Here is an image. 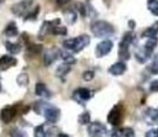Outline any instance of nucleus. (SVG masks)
Here are the masks:
<instances>
[{
  "instance_id": "nucleus-1",
  "label": "nucleus",
  "mask_w": 158,
  "mask_h": 137,
  "mask_svg": "<svg viewBox=\"0 0 158 137\" xmlns=\"http://www.w3.org/2000/svg\"><path fill=\"white\" fill-rule=\"evenodd\" d=\"M90 30L96 37H109L115 32V28L112 27V25L102 20L94 21L90 26Z\"/></svg>"
},
{
  "instance_id": "nucleus-2",
  "label": "nucleus",
  "mask_w": 158,
  "mask_h": 137,
  "mask_svg": "<svg viewBox=\"0 0 158 137\" xmlns=\"http://www.w3.org/2000/svg\"><path fill=\"white\" fill-rule=\"evenodd\" d=\"M90 42V38L88 35H80L79 37H74V38H69V39H65L63 42L64 47L68 49V51H72V52H80L83 48H85Z\"/></svg>"
},
{
  "instance_id": "nucleus-3",
  "label": "nucleus",
  "mask_w": 158,
  "mask_h": 137,
  "mask_svg": "<svg viewBox=\"0 0 158 137\" xmlns=\"http://www.w3.org/2000/svg\"><path fill=\"white\" fill-rule=\"evenodd\" d=\"M36 107H40L37 109V112H42L48 122H56L59 118V110L52 105L46 102H36Z\"/></svg>"
},
{
  "instance_id": "nucleus-4",
  "label": "nucleus",
  "mask_w": 158,
  "mask_h": 137,
  "mask_svg": "<svg viewBox=\"0 0 158 137\" xmlns=\"http://www.w3.org/2000/svg\"><path fill=\"white\" fill-rule=\"evenodd\" d=\"M133 39H135L133 33L127 32V33L123 35V37L120 42V46H118V56H120L121 59L126 60V59L130 58V46L132 44Z\"/></svg>"
},
{
  "instance_id": "nucleus-5",
  "label": "nucleus",
  "mask_w": 158,
  "mask_h": 137,
  "mask_svg": "<svg viewBox=\"0 0 158 137\" xmlns=\"http://www.w3.org/2000/svg\"><path fill=\"white\" fill-rule=\"evenodd\" d=\"M122 115H123L122 105H116L110 110V112L107 115V122L111 123L112 126H118V123L122 120Z\"/></svg>"
},
{
  "instance_id": "nucleus-6",
  "label": "nucleus",
  "mask_w": 158,
  "mask_h": 137,
  "mask_svg": "<svg viewBox=\"0 0 158 137\" xmlns=\"http://www.w3.org/2000/svg\"><path fill=\"white\" fill-rule=\"evenodd\" d=\"M88 133L90 137H107V130L100 122H91L88 127Z\"/></svg>"
},
{
  "instance_id": "nucleus-7",
  "label": "nucleus",
  "mask_w": 158,
  "mask_h": 137,
  "mask_svg": "<svg viewBox=\"0 0 158 137\" xmlns=\"http://www.w3.org/2000/svg\"><path fill=\"white\" fill-rule=\"evenodd\" d=\"M112 46L114 43L110 41V39H104L101 41L100 43H98L96 48H95V53H96V57H104L106 54L110 53V51L112 49Z\"/></svg>"
},
{
  "instance_id": "nucleus-8",
  "label": "nucleus",
  "mask_w": 158,
  "mask_h": 137,
  "mask_svg": "<svg viewBox=\"0 0 158 137\" xmlns=\"http://www.w3.org/2000/svg\"><path fill=\"white\" fill-rule=\"evenodd\" d=\"M58 56H60V51L57 49V48H51V49L46 51L44 54H43V62H44V65H49V64H52V63L57 59Z\"/></svg>"
},
{
  "instance_id": "nucleus-9",
  "label": "nucleus",
  "mask_w": 158,
  "mask_h": 137,
  "mask_svg": "<svg viewBox=\"0 0 158 137\" xmlns=\"http://www.w3.org/2000/svg\"><path fill=\"white\" fill-rule=\"evenodd\" d=\"M143 118L148 125H153L154 122L158 121V109L154 107H148L144 114H143Z\"/></svg>"
},
{
  "instance_id": "nucleus-10",
  "label": "nucleus",
  "mask_w": 158,
  "mask_h": 137,
  "mask_svg": "<svg viewBox=\"0 0 158 137\" xmlns=\"http://www.w3.org/2000/svg\"><path fill=\"white\" fill-rule=\"evenodd\" d=\"M15 114H16L15 107H12V106H6V107H4V109L1 110V112H0V118L2 120V122L7 123V122H10V121L14 118Z\"/></svg>"
},
{
  "instance_id": "nucleus-11",
  "label": "nucleus",
  "mask_w": 158,
  "mask_h": 137,
  "mask_svg": "<svg viewBox=\"0 0 158 137\" xmlns=\"http://www.w3.org/2000/svg\"><path fill=\"white\" fill-rule=\"evenodd\" d=\"M16 63H17V60H16L15 57H12V56H10V54L2 56V57L0 58V69H1V70H6L7 68L14 67Z\"/></svg>"
},
{
  "instance_id": "nucleus-12",
  "label": "nucleus",
  "mask_w": 158,
  "mask_h": 137,
  "mask_svg": "<svg viewBox=\"0 0 158 137\" xmlns=\"http://www.w3.org/2000/svg\"><path fill=\"white\" fill-rule=\"evenodd\" d=\"M125 72H126V64H125V62H116V63H114L109 68V73L111 75H115V77L121 75Z\"/></svg>"
},
{
  "instance_id": "nucleus-13",
  "label": "nucleus",
  "mask_w": 158,
  "mask_h": 137,
  "mask_svg": "<svg viewBox=\"0 0 158 137\" xmlns=\"http://www.w3.org/2000/svg\"><path fill=\"white\" fill-rule=\"evenodd\" d=\"M74 98L78 101H86V100H89L91 98V93L86 88H79L78 90L74 91Z\"/></svg>"
},
{
  "instance_id": "nucleus-14",
  "label": "nucleus",
  "mask_w": 158,
  "mask_h": 137,
  "mask_svg": "<svg viewBox=\"0 0 158 137\" xmlns=\"http://www.w3.org/2000/svg\"><path fill=\"white\" fill-rule=\"evenodd\" d=\"M30 2L31 1H28V0H23V1H21V2H19V4H15L14 6H12V12L15 14V15H23L27 10H28V5H30Z\"/></svg>"
},
{
  "instance_id": "nucleus-15",
  "label": "nucleus",
  "mask_w": 158,
  "mask_h": 137,
  "mask_svg": "<svg viewBox=\"0 0 158 137\" xmlns=\"http://www.w3.org/2000/svg\"><path fill=\"white\" fill-rule=\"evenodd\" d=\"M35 91H36V95L40 98H49L51 96V91L47 89V86L43 83H37Z\"/></svg>"
},
{
  "instance_id": "nucleus-16",
  "label": "nucleus",
  "mask_w": 158,
  "mask_h": 137,
  "mask_svg": "<svg viewBox=\"0 0 158 137\" xmlns=\"http://www.w3.org/2000/svg\"><path fill=\"white\" fill-rule=\"evenodd\" d=\"M157 33H158V22H156L151 27H147L142 32V37H144V38H154L157 36Z\"/></svg>"
},
{
  "instance_id": "nucleus-17",
  "label": "nucleus",
  "mask_w": 158,
  "mask_h": 137,
  "mask_svg": "<svg viewBox=\"0 0 158 137\" xmlns=\"http://www.w3.org/2000/svg\"><path fill=\"white\" fill-rule=\"evenodd\" d=\"M156 47H157V38H156V37H154V38H147L146 43L143 44L144 51H146L149 56L153 53V51H154Z\"/></svg>"
},
{
  "instance_id": "nucleus-18",
  "label": "nucleus",
  "mask_w": 158,
  "mask_h": 137,
  "mask_svg": "<svg viewBox=\"0 0 158 137\" xmlns=\"http://www.w3.org/2000/svg\"><path fill=\"white\" fill-rule=\"evenodd\" d=\"M135 57H136V59L139 62V63H144L151 56L144 51V48L142 47V48H138L137 51H136V53H135Z\"/></svg>"
},
{
  "instance_id": "nucleus-19",
  "label": "nucleus",
  "mask_w": 158,
  "mask_h": 137,
  "mask_svg": "<svg viewBox=\"0 0 158 137\" xmlns=\"http://www.w3.org/2000/svg\"><path fill=\"white\" fill-rule=\"evenodd\" d=\"M4 33H5L6 36H9V37H15V36L17 35V27H16V25H15L14 22H10V23L6 26Z\"/></svg>"
},
{
  "instance_id": "nucleus-20",
  "label": "nucleus",
  "mask_w": 158,
  "mask_h": 137,
  "mask_svg": "<svg viewBox=\"0 0 158 137\" xmlns=\"http://www.w3.org/2000/svg\"><path fill=\"white\" fill-rule=\"evenodd\" d=\"M6 49L10 52V54H16L21 51V46L19 43H12V42H6L5 43Z\"/></svg>"
},
{
  "instance_id": "nucleus-21",
  "label": "nucleus",
  "mask_w": 158,
  "mask_h": 137,
  "mask_svg": "<svg viewBox=\"0 0 158 137\" xmlns=\"http://www.w3.org/2000/svg\"><path fill=\"white\" fill-rule=\"evenodd\" d=\"M147 7L151 11L152 15L158 16V0H148L147 1Z\"/></svg>"
},
{
  "instance_id": "nucleus-22",
  "label": "nucleus",
  "mask_w": 158,
  "mask_h": 137,
  "mask_svg": "<svg viewBox=\"0 0 158 137\" xmlns=\"http://www.w3.org/2000/svg\"><path fill=\"white\" fill-rule=\"evenodd\" d=\"M51 32L53 35H57V36H59V35L63 36V35H67V28L65 27H62L59 25H53L51 27Z\"/></svg>"
},
{
  "instance_id": "nucleus-23",
  "label": "nucleus",
  "mask_w": 158,
  "mask_h": 137,
  "mask_svg": "<svg viewBox=\"0 0 158 137\" xmlns=\"http://www.w3.org/2000/svg\"><path fill=\"white\" fill-rule=\"evenodd\" d=\"M60 58L67 63V64H73L75 62L74 57L72 54H69L68 52H64V51H60Z\"/></svg>"
},
{
  "instance_id": "nucleus-24",
  "label": "nucleus",
  "mask_w": 158,
  "mask_h": 137,
  "mask_svg": "<svg viewBox=\"0 0 158 137\" xmlns=\"http://www.w3.org/2000/svg\"><path fill=\"white\" fill-rule=\"evenodd\" d=\"M148 70L151 73H153V74H158V54L153 58L152 63L148 65Z\"/></svg>"
},
{
  "instance_id": "nucleus-25",
  "label": "nucleus",
  "mask_w": 158,
  "mask_h": 137,
  "mask_svg": "<svg viewBox=\"0 0 158 137\" xmlns=\"http://www.w3.org/2000/svg\"><path fill=\"white\" fill-rule=\"evenodd\" d=\"M78 121H79L80 125H88V123H90V114L89 112L80 114L79 117H78Z\"/></svg>"
},
{
  "instance_id": "nucleus-26",
  "label": "nucleus",
  "mask_w": 158,
  "mask_h": 137,
  "mask_svg": "<svg viewBox=\"0 0 158 137\" xmlns=\"http://www.w3.org/2000/svg\"><path fill=\"white\" fill-rule=\"evenodd\" d=\"M69 70H70V65L67 64V63H64V64H62L60 67H58V69H57V75H58V77H59V75L62 77V75L67 74Z\"/></svg>"
},
{
  "instance_id": "nucleus-27",
  "label": "nucleus",
  "mask_w": 158,
  "mask_h": 137,
  "mask_svg": "<svg viewBox=\"0 0 158 137\" xmlns=\"http://www.w3.org/2000/svg\"><path fill=\"white\" fill-rule=\"evenodd\" d=\"M121 131H122V137H135V131L131 127H125Z\"/></svg>"
},
{
  "instance_id": "nucleus-28",
  "label": "nucleus",
  "mask_w": 158,
  "mask_h": 137,
  "mask_svg": "<svg viewBox=\"0 0 158 137\" xmlns=\"http://www.w3.org/2000/svg\"><path fill=\"white\" fill-rule=\"evenodd\" d=\"M35 137H46V132L43 126H37L35 128Z\"/></svg>"
},
{
  "instance_id": "nucleus-29",
  "label": "nucleus",
  "mask_w": 158,
  "mask_h": 137,
  "mask_svg": "<svg viewBox=\"0 0 158 137\" xmlns=\"http://www.w3.org/2000/svg\"><path fill=\"white\" fill-rule=\"evenodd\" d=\"M27 74H25V73H22V74H20L19 77H17V83H19V85H26L27 84Z\"/></svg>"
},
{
  "instance_id": "nucleus-30",
  "label": "nucleus",
  "mask_w": 158,
  "mask_h": 137,
  "mask_svg": "<svg viewBox=\"0 0 158 137\" xmlns=\"http://www.w3.org/2000/svg\"><path fill=\"white\" fill-rule=\"evenodd\" d=\"M65 17H67V21H68L69 23H73V22L75 21V19H77V15H75V12H73V11H68V12L65 14Z\"/></svg>"
},
{
  "instance_id": "nucleus-31",
  "label": "nucleus",
  "mask_w": 158,
  "mask_h": 137,
  "mask_svg": "<svg viewBox=\"0 0 158 137\" xmlns=\"http://www.w3.org/2000/svg\"><path fill=\"white\" fill-rule=\"evenodd\" d=\"M93 78H94V72H93V70H85V72L83 73V79H84V80L89 81V80H91Z\"/></svg>"
},
{
  "instance_id": "nucleus-32",
  "label": "nucleus",
  "mask_w": 158,
  "mask_h": 137,
  "mask_svg": "<svg viewBox=\"0 0 158 137\" xmlns=\"http://www.w3.org/2000/svg\"><path fill=\"white\" fill-rule=\"evenodd\" d=\"M149 90L153 91V93H158V79L151 81V84H149Z\"/></svg>"
},
{
  "instance_id": "nucleus-33",
  "label": "nucleus",
  "mask_w": 158,
  "mask_h": 137,
  "mask_svg": "<svg viewBox=\"0 0 158 137\" xmlns=\"http://www.w3.org/2000/svg\"><path fill=\"white\" fill-rule=\"evenodd\" d=\"M144 137H158V128H152V130L147 131Z\"/></svg>"
},
{
  "instance_id": "nucleus-34",
  "label": "nucleus",
  "mask_w": 158,
  "mask_h": 137,
  "mask_svg": "<svg viewBox=\"0 0 158 137\" xmlns=\"http://www.w3.org/2000/svg\"><path fill=\"white\" fill-rule=\"evenodd\" d=\"M11 137H23V133H22L20 130L15 128V130H12V132H11Z\"/></svg>"
},
{
  "instance_id": "nucleus-35",
  "label": "nucleus",
  "mask_w": 158,
  "mask_h": 137,
  "mask_svg": "<svg viewBox=\"0 0 158 137\" xmlns=\"http://www.w3.org/2000/svg\"><path fill=\"white\" fill-rule=\"evenodd\" d=\"M111 137H122V131L120 130H115V131H112V135H111Z\"/></svg>"
},
{
  "instance_id": "nucleus-36",
  "label": "nucleus",
  "mask_w": 158,
  "mask_h": 137,
  "mask_svg": "<svg viewBox=\"0 0 158 137\" xmlns=\"http://www.w3.org/2000/svg\"><path fill=\"white\" fill-rule=\"evenodd\" d=\"M69 0H56V2L58 4V5H64V4H67Z\"/></svg>"
},
{
  "instance_id": "nucleus-37",
  "label": "nucleus",
  "mask_w": 158,
  "mask_h": 137,
  "mask_svg": "<svg viewBox=\"0 0 158 137\" xmlns=\"http://www.w3.org/2000/svg\"><path fill=\"white\" fill-rule=\"evenodd\" d=\"M57 137H69L67 133H58V136Z\"/></svg>"
},
{
  "instance_id": "nucleus-38",
  "label": "nucleus",
  "mask_w": 158,
  "mask_h": 137,
  "mask_svg": "<svg viewBox=\"0 0 158 137\" xmlns=\"http://www.w3.org/2000/svg\"><path fill=\"white\" fill-rule=\"evenodd\" d=\"M128 23H130V27L131 28H135V21H130Z\"/></svg>"
},
{
  "instance_id": "nucleus-39",
  "label": "nucleus",
  "mask_w": 158,
  "mask_h": 137,
  "mask_svg": "<svg viewBox=\"0 0 158 137\" xmlns=\"http://www.w3.org/2000/svg\"><path fill=\"white\" fill-rule=\"evenodd\" d=\"M0 2H4V0H0Z\"/></svg>"
},
{
  "instance_id": "nucleus-40",
  "label": "nucleus",
  "mask_w": 158,
  "mask_h": 137,
  "mask_svg": "<svg viewBox=\"0 0 158 137\" xmlns=\"http://www.w3.org/2000/svg\"><path fill=\"white\" fill-rule=\"evenodd\" d=\"M0 91H1V84H0Z\"/></svg>"
}]
</instances>
